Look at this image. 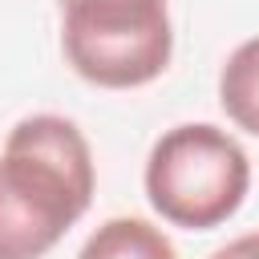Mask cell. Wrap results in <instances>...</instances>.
<instances>
[{
	"mask_svg": "<svg viewBox=\"0 0 259 259\" xmlns=\"http://www.w3.org/2000/svg\"><path fill=\"white\" fill-rule=\"evenodd\" d=\"M93 186V150L69 117H20L0 154V259H45L89 210Z\"/></svg>",
	"mask_w": 259,
	"mask_h": 259,
	"instance_id": "1",
	"label": "cell"
},
{
	"mask_svg": "<svg viewBox=\"0 0 259 259\" xmlns=\"http://www.w3.org/2000/svg\"><path fill=\"white\" fill-rule=\"evenodd\" d=\"M77 259H178V251L162 227L134 214H117L85 239Z\"/></svg>",
	"mask_w": 259,
	"mask_h": 259,
	"instance_id": "4",
	"label": "cell"
},
{
	"mask_svg": "<svg viewBox=\"0 0 259 259\" xmlns=\"http://www.w3.org/2000/svg\"><path fill=\"white\" fill-rule=\"evenodd\" d=\"M69 69L97 89H138L166 73L174 24L166 0H73L61 20Z\"/></svg>",
	"mask_w": 259,
	"mask_h": 259,
	"instance_id": "3",
	"label": "cell"
},
{
	"mask_svg": "<svg viewBox=\"0 0 259 259\" xmlns=\"http://www.w3.org/2000/svg\"><path fill=\"white\" fill-rule=\"evenodd\" d=\"M65 4H73V0H61V8H65Z\"/></svg>",
	"mask_w": 259,
	"mask_h": 259,
	"instance_id": "7",
	"label": "cell"
},
{
	"mask_svg": "<svg viewBox=\"0 0 259 259\" xmlns=\"http://www.w3.org/2000/svg\"><path fill=\"white\" fill-rule=\"evenodd\" d=\"M142 182L150 206L170 227L210 231L243 206L251 162L227 130L210 121H182L154 142Z\"/></svg>",
	"mask_w": 259,
	"mask_h": 259,
	"instance_id": "2",
	"label": "cell"
},
{
	"mask_svg": "<svg viewBox=\"0 0 259 259\" xmlns=\"http://www.w3.org/2000/svg\"><path fill=\"white\" fill-rule=\"evenodd\" d=\"M210 259H259V231L235 235V239H231V243H223Z\"/></svg>",
	"mask_w": 259,
	"mask_h": 259,
	"instance_id": "6",
	"label": "cell"
},
{
	"mask_svg": "<svg viewBox=\"0 0 259 259\" xmlns=\"http://www.w3.org/2000/svg\"><path fill=\"white\" fill-rule=\"evenodd\" d=\"M223 113L251 138H259V36L243 40L219 73Z\"/></svg>",
	"mask_w": 259,
	"mask_h": 259,
	"instance_id": "5",
	"label": "cell"
}]
</instances>
